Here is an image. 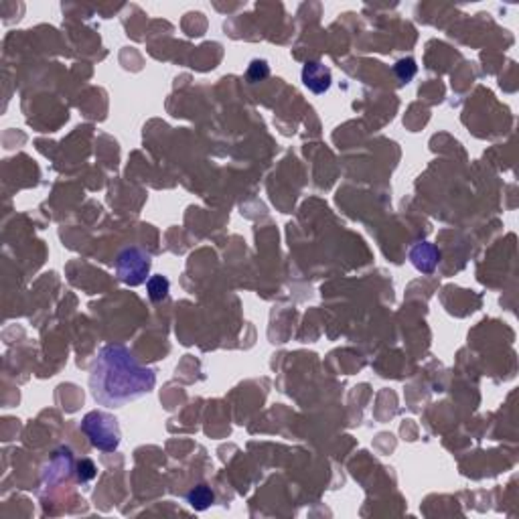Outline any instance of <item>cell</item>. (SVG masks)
<instances>
[{"mask_svg":"<svg viewBox=\"0 0 519 519\" xmlns=\"http://www.w3.org/2000/svg\"><path fill=\"white\" fill-rule=\"evenodd\" d=\"M157 375L150 367L138 363L128 347L106 345L92 363L90 389L99 406L120 408L150 393Z\"/></svg>","mask_w":519,"mask_h":519,"instance_id":"1","label":"cell"},{"mask_svg":"<svg viewBox=\"0 0 519 519\" xmlns=\"http://www.w3.org/2000/svg\"><path fill=\"white\" fill-rule=\"evenodd\" d=\"M81 430L90 438L92 447L101 453H114L120 447V438H122L120 426H118V420L108 412L94 410L86 414V418L81 422Z\"/></svg>","mask_w":519,"mask_h":519,"instance_id":"2","label":"cell"},{"mask_svg":"<svg viewBox=\"0 0 519 519\" xmlns=\"http://www.w3.org/2000/svg\"><path fill=\"white\" fill-rule=\"evenodd\" d=\"M116 274L128 286L144 284L150 274V256L138 248H126L116 260Z\"/></svg>","mask_w":519,"mask_h":519,"instance_id":"3","label":"cell"},{"mask_svg":"<svg viewBox=\"0 0 519 519\" xmlns=\"http://www.w3.org/2000/svg\"><path fill=\"white\" fill-rule=\"evenodd\" d=\"M302 81L304 86L315 92V94H324L331 88V71L319 61H313L302 69Z\"/></svg>","mask_w":519,"mask_h":519,"instance_id":"4","label":"cell"},{"mask_svg":"<svg viewBox=\"0 0 519 519\" xmlns=\"http://www.w3.org/2000/svg\"><path fill=\"white\" fill-rule=\"evenodd\" d=\"M438 258H440L438 250H436L432 244H426V242L414 246L412 252H410L412 264H414L420 272H432V270L436 268V264H438Z\"/></svg>","mask_w":519,"mask_h":519,"instance_id":"5","label":"cell"},{"mask_svg":"<svg viewBox=\"0 0 519 519\" xmlns=\"http://www.w3.org/2000/svg\"><path fill=\"white\" fill-rule=\"evenodd\" d=\"M187 501H189V505H191L193 509L203 511V509H207V507L215 501V495H213V491L207 485H197L195 489L189 491Z\"/></svg>","mask_w":519,"mask_h":519,"instance_id":"6","label":"cell"},{"mask_svg":"<svg viewBox=\"0 0 519 519\" xmlns=\"http://www.w3.org/2000/svg\"><path fill=\"white\" fill-rule=\"evenodd\" d=\"M168 286L170 284H168V280L164 276H150L146 280V291H148V296H150L153 302H159L162 298H166Z\"/></svg>","mask_w":519,"mask_h":519,"instance_id":"7","label":"cell"},{"mask_svg":"<svg viewBox=\"0 0 519 519\" xmlns=\"http://www.w3.org/2000/svg\"><path fill=\"white\" fill-rule=\"evenodd\" d=\"M395 75H398V79L400 81H410L414 75H416V71H418V67H416V61L414 59H402V61H398L395 63Z\"/></svg>","mask_w":519,"mask_h":519,"instance_id":"8","label":"cell"},{"mask_svg":"<svg viewBox=\"0 0 519 519\" xmlns=\"http://www.w3.org/2000/svg\"><path fill=\"white\" fill-rule=\"evenodd\" d=\"M96 477V464L90 458H81L77 462V481L79 483H88Z\"/></svg>","mask_w":519,"mask_h":519,"instance_id":"9","label":"cell"},{"mask_svg":"<svg viewBox=\"0 0 519 519\" xmlns=\"http://www.w3.org/2000/svg\"><path fill=\"white\" fill-rule=\"evenodd\" d=\"M268 73H270V67H268V63L262 59H256V61H252L250 63V69H248V79L252 81V84H256V81H260V79H266L268 77Z\"/></svg>","mask_w":519,"mask_h":519,"instance_id":"10","label":"cell"}]
</instances>
